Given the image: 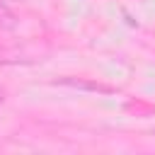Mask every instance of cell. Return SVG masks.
Wrapping results in <instances>:
<instances>
[{"label": "cell", "mask_w": 155, "mask_h": 155, "mask_svg": "<svg viewBox=\"0 0 155 155\" xmlns=\"http://www.w3.org/2000/svg\"><path fill=\"white\" fill-rule=\"evenodd\" d=\"M61 85L82 87V90H94V92H114L109 85H99V82H82V80H73V78H65V80H61Z\"/></svg>", "instance_id": "cell-1"}, {"label": "cell", "mask_w": 155, "mask_h": 155, "mask_svg": "<svg viewBox=\"0 0 155 155\" xmlns=\"http://www.w3.org/2000/svg\"><path fill=\"white\" fill-rule=\"evenodd\" d=\"M12 19H15V15L0 2V24H5V27H12Z\"/></svg>", "instance_id": "cell-2"}, {"label": "cell", "mask_w": 155, "mask_h": 155, "mask_svg": "<svg viewBox=\"0 0 155 155\" xmlns=\"http://www.w3.org/2000/svg\"><path fill=\"white\" fill-rule=\"evenodd\" d=\"M5 94H7V92H5V87H2V85H0V102H2V99H5Z\"/></svg>", "instance_id": "cell-3"}]
</instances>
